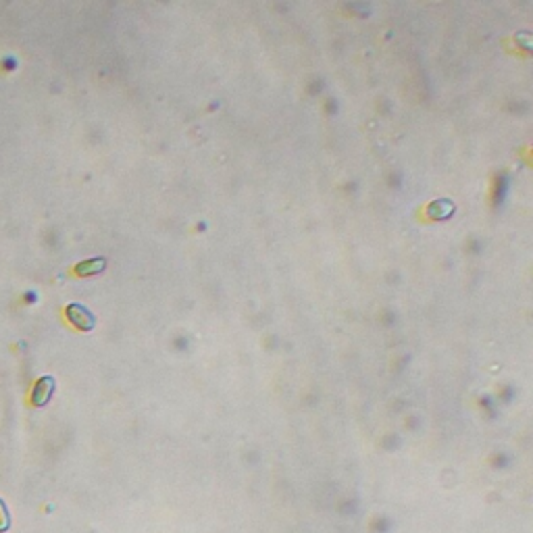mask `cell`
Here are the masks:
<instances>
[{
    "mask_svg": "<svg viewBox=\"0 0 533 533\" xmlns=\"http://www.w3.org/2000/svg\"><path fill=\"white\" fill-rule=\"evenodd\" d=\"M65 317H67V321H69L75 329H79V331H92V329L96 327V317L92 315V311H87L83 304H77V302L67 304Z\"/></svg>",
    "mask_w": 533,
    "mask_h": 533,
    "instance_id": "6da1fadb",
    "label": "cell"
},
{
    "mask_svg": "<svg viewBox=\"0 0 533 533\" xmlns=\"http://www.w3.org/2000/svg\"><path fill=\"white\" fill-rule=\"evenodd\" d=\"M107 269V258L96 256V258H87L75 264V275L77 278H90V275H98Z\"/></svg>",
    "mask_w": 533,
    "mask_h": 533,
    "instance_id": "3957f363",
    "label": "cell"
},
{
    "mask_svg": "<svg viewBox=\"0 0 533 533\" xmlns=\"http://www.w3.org/2000/svg\"><path fill=\"white\" fill-rule=\"evenodd\" d=\"M54 388H56V382H54L52 375L40 377V379L34 384V388H32V396H30L32 404H34V406H46V404L50 402L52 394H54Z\"/></svg>",
    "mask_w": 533,
    "mask_h": 533,
    "instance_id": "7a4b0ae2",
    "label": "cell"
},
{
    "mask_svg": "<svg viewBox=\"0 0 533 533\" xmlns=\"http://www.w3.org/2000/svg\"><path fill=\"white\" fill-rule=\"evenodd\" d=\"M11 529V512L7 502L0 498V533H7Z\"/></svg>",
    "mask_w": 533,
    "mask_h": 533,
    "instance_id": "5b68a950",
    "label": "cell"
},
{
    "mask_svg": "<svg viewBox=\"0 0 533 533\" xmlns=\"http://www.w3.org/2000/svg\"><path fill=\"white\" fill-rule=\"evenodd\" d=\"M452 211H454V207H452L450 202H446V200H441V202L429 207V213H431L435 219H446V217H450Z\"/></svg>",
    "mask_w": 533,
    "mask_h": 533,
    "instance_id": "277c9868",
    "label": "cell"
}]
</instances>
